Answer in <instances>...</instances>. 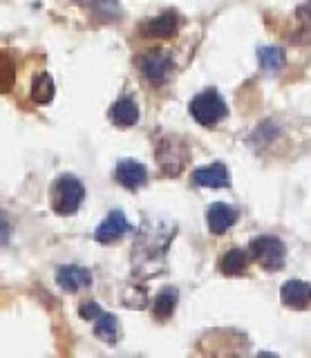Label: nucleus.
<instances>
[{
  "label": "nucleus",
  "mask_w": 311,
  "mask_h": 358,
  "mask_svg": "<svg viewBox=\"0 0 311 358\" xmlns=\"http://www.w3.org/2000/svg\"><path fill=\"white\" fill-rule=\"evenodd\" d=\"M173 238H175V224L166 220L143 222L141 231L135 238V246H132V266H135V273L148 278L161 271L159 266H164L166 262V251H168V244Z\"/></svg>",
  "instance_id": "nucleus-1"
},
{
  "label": "nucleus",
  "mask_w": 311,
  "mask_h": 358,
  "mask_svg": "<svg viewBox=\"0 0 311 358\" xmlns=\"http://www.w3.org/2000/svg\"><path fill=\"white\" fill-rule=\"evenodd\" d=\"M85 197L83 184L74 175H61L52 188V208L59 215H74Z\"/></svg>",
  "instance_id": "nucleus-2"
},
{
  "label": "nucleus",
  "mask_w": 311,
  "mask_h": 358,
  "mask_svg": "<svg viewBox=\"0 0 311 358\" xmlns=\"http://www.w3.org/2000/svg\"><path fill=\"white\" fill-rule=\"evenodd\" d=\"M188 110H191L193 119L199 123V126H204V128L215 126V123H219L222 119L226 117V103L222 101V96L217 94V90H213V87H208V90H204V92H199L191 101Z\"/></svg>",
  "instance_id": "nucleus-3"
},
{
  "label": "nucleus",
  "mask_w": 311,
  "mask_h": 358,
  "mask_svg": "<svg viewBox=\"0 0 311 358\" xmlns=\"http://www.w3.org/2000/svg\"><path fill=\"white\" fill-rule=\"evenodd\" d=\"M249 253L262 268H266V271H277V268H282V264H284L287 249L277 238L260 235V238H255L249 244Z\"/></svg>",
  "instance_id": "nucleus-4"
},
{
  "label": "nucleus",
  "mask_w": 311,
  "mask_h": 358,
  "mask_svg": "<svg viewBox=\"0 0 311 358\" xmlns=\"http://www.w3.org/2000/svg\"><path fill=\"white\" fill-rule=\"evenodd\" d=\"M188 145L177 139V137H164L159 143H157V159H159V166L166 175H180L184 171V166L188 162Z\"/></svg>",
  "instance_id": "nucleus-5"
},
{
  "label": "nucleus",
  "mask_w": 311,
  "mask_h": 358,
  "mask_svg": "<svg viewBox=\"0 0 311 358\" xmlns=\"http://www.w3.org/2000/svg\"><path fill=\"white\" fill-rule=\"evenodd\" d=\"M139 70L150 85H164L173 72V61L166 52H146L139 59Z\"/></svg>",
  "instance_id": "nucleus-6"
},
{
  "label": "nucleus",
  "mask_w": 311,
  "mask_h": 358,
  "mask_svg": "<svg viewBox=\"0 0 311 358\" xmlns=\"http://www.w3.org/2000/svg\"><path fill=\"white\" fill-rule=\"evenodd\" d=\"M57 285L63 291H68V294H76V291L87 289L92 285V273L83 266L65 264V266H59V271H57Z\"/></svg>",
  "instance_id": "nucleus-7"
},
{
  "label": "nucleus",
  "mask_w": 311,
  "mask_h": 358,
  "mask_svg": "<svg viewBox=\"0 0 311 358\" xmlns=\"http://www.w3.org/2000/svg\"><path fill=\"white\" fill-rule=\"evenodd\" d=\"M130 231V222L126 220V215L121 210H113L110 215L106 217V222H101L94 231V240L101 242V244H110V242H117L121 235Z\"/></svg>",
  "instance_id": "nucleus-8"
},
{
  "label": "nucleus",
  "mask_w": 311,
  "mask_h": 358,
  "mask_svg": "<svg viewBox=\"0 0 311 358\" xmlns=\"http://www.w3.org/2000/svg\"><path fill=\"white\" fill-rule=\"evenodd\" d=\"M117 182L126 186L128 190H137L148 182V171L146 166L135 162V159H121L117 164Z\"/></svg>",
  "instance_id": "nucleus-9"
},
{
  "label": "nucleus",
  "mask_w": 311,
  "mask_h": 358,
  "mask_svg": "<svg viewBox=\"0 0 311 358\" xmlns=\"http://www.w3.org/2000/svg\"><path fill=\"white\" fill-rule=\"evenodd\" d=\"M206 222H208V229L213 235H222L226 229H231L233 224L238 222V210L229 206V204H222V201H215L210 204L206 210Z\"/></svg>",
  "instance_id": "nucleus-10"
},
{
  "label": "nucleus",
  "mask_w": 311,
  "mask_h": 358,
  "mask_svg": "<svg viewBox=\"0 0 311 358\" xmlns=\"http://www.w3.org/2000/svg\"><path fill=\"white\" fill-rule=\"evenodd\" d=\"M229 168L224 164H210L204 168H197L193 173V184L197 186H206V188H226L231 184L229 179Z\"/></svg>",
  "instance_id": "nucleus-11"
},
{
  "label": "nucleus",
  "mask_w": 311,
  "mask_h": 358,
  "mask_svg": "<svg viewBox=\"0 0 311 358\" xmlns=\"http://www.w3.org/2000/svg\"><path fill=\"white\" fill-rule=\"evenodd\" d=\"M282 302L289 309H307L311 302V285L303 280H289L282 287Z\"/></svg>",
  "instance_id": "nucleus-12"
},
{
  "label": "nucleus",
  "mask_w": 311,
  "mask_h": 358,
  "mask_svg": "<svg viewBox=\"0 0 311 358\" xmlns=\"http://www.w3.org/2000/svg\"><path fill=\"white\" fill-rule=\"evenodd\" d=\"M175 29H177L175 11H166V14H161L157 18H150L148 22L141 25V34L146 38H168L175 34Z\"/></svg>",
  "instance_id": "nucleus-13"
},
{
  "label": "nucleus",
  "mask_w": 311,
  "mask_h": 358,
  "mask_svg": "<svg viewBox=\"0 0 311 358\" xmlns=\"http://www.w3.org/2000/svg\"><path fill=\"white\" fill-rule=\"evenodd\" d=\"M110 117H113V121L119 128H130V126H135L139 119V108L130 96H121L115 101L113 110H110Z\"/></svg>",
  "instance_id": "nucleus-14"
},
{
  "label": "nucleus",
  "mask_w": 311,
  "mask_h": 358,
  "mask_svg": "<svg viewBox=\"0 0 311 358\" xmlns=\"http://www.w3.org/2000/svg\"><path fill=\"white\" fill-rule=\"evenodd\" d=\"M249 266V255L244 249H231L222 255L219 271L224 275H242Z\"/></svg>",
  "instance_id": "nucleus-15"
},
{
  "label": "nucleus",
  "mask_w": 311,
  "mask_h": 358,
  "mask_svg": "<svg viewBox=\"0 0 311 358\" xmlns=\"http://www.w3.org/2000/svg\"><path fill=\"white\" fill-rule=\"evenodd\" d=\"M117 331H119V320H117V316H113V313L101 311L94 318V336H96V338L106 341L108 345H115L117 343Z\"/></svg>",
  "instance_id": "nucleus-16"
},
{
  "label": "nucleus",
  "mask_w": 311,
  "mask_h": 358,
  "mask_svg": "<svg viewBox=\"0 0 311 358\" xmlns=\"http://www.w3.org/2000/svg\"><path fill=\"white\" fill-rule=\"evenodd\" d=\"M258 63L264 72H280L287 65V56L280 48H271V45H266V48L258 50Z\"/></svg>",
  "instance_id": "nucleus-17"
},
{
  "label": "nucleus",
  "mask_w": 311,
  "mask_h": 358,
  "mask_svg": "<svg viewBox=\"0 0 311 358\" xmlns=\"http://www.w3.org/2000/svg\"><path fill=\"white\" fill-rule=\"evenodd\" d=\"M175 305H177V291L173 287L164 289V291H159L157 298L152 302V316H157L159 320L171 318L175 311Z\"/></svg>",
  "instance_id": "nucleus-18"
},
{
  "label": "nucleus",
  "mask_w": 311,
  "mask_h": 358,
  "mask_svg": "<svg viewBox=\"0 0 311 358\" xmlns=\"http://www.w3.org/2000/svg\"><path fill=\"white\" fill-rule=\"evenodd\" d=\"M54 96V81L48 72H43L34 78V83H31V99L36 101V103H50Z\"/></svg>",
  "instance_id": "nucleus-19"
},
{
  "label": "nucleus",
  "mask_w": 311,
  "mask_h": 358,
  "mask_svg": "<svg viewBox=\"0 0 311 358\" xmlns=\"http://www.w3.org/2000/svg\"><path fill=\"white\" fill-rule=\"evenodd\" d=\"M81 5L85 7H92L99 16H106V18H113L119 14V5L117 0H79Z\"/></svg>",
  "instance_id": "nucleus-20"
},
{
  "label": "nucleus",
  "mask_w": 311,
  "mask_h": 358,
  "mask_svg": "<svg viewBox=\"0 0 311 358\" xmlns=\"http://www.w3.org/2000/svg\"><path fill=\"white\" fill-rule=\"evenodd\" d=\"M101 311H103V309L99 307L96 302L87 300V302H83V305L79 307V316H81V318H85V320H94Z\"/></svg>",
  "instance_id": "nucleus-21"
}]
</instances>
